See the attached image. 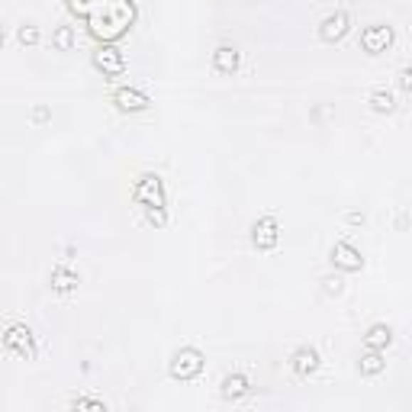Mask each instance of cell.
Returning a JSON list of instances; mask_svg holds the SVG:
<instances>
[{
  "mask_svg": "<svg viewBox=\"0 0 412 412\" xmlns=\"http://www.w3.org/2000/svg\"><path fill=\"white\" fill-rule=\"evenodd\" d=\"M113 103H116L120 113H142V110H149V97H145L142 90H135V88L113 90Z\"/></svg>",
  "mask_w": 412,
  "mask_h": 412,
  "instance_id": "cell-5",
  "label": "cell"
},
{
  "mask_svg": "<svg viewBox=\"0 0 412 412\" xmlns=\"http://www.w3.org/2000/svg\"><path fill=\"white\" fill-rule=\"evenodd\" d=\"M393 46V29L384 26V23H374V26L361 29V48L367 55H380Z\"/></svg>",
  "mask_w": 412,
  "mask_h": 412,
  "instance_id": "cell-3",
  "label": "cell"
},
{
  "mask_svg": "<svg viewBox=\"0 0 412 412\" xmlns=\"http://www.w3.org/2000/svg\"><path fill=\"white\" fill-rule=\"evenodd\" d=\"M16 39H20L23 46H36V42H39V29H36V26H20Z\"/></svg>",
  "mask_w": 412,
  "mask_h": 412,
  "instance_id": "cell-18",
  "label": "cell"
},
{
  "mask_svg": "<svg viewBox=\"0 0 412 412\" xmlns=\"http://www.w3.org/2000/svg\"><path fill=\"white\" fill-rule=\"evenodd\" d=\"M132 200L145 210H164V184L158 174H142L132 184Z\"/></svg>",
  "mask_w": 412,
  "mask_h": 412,
  "instance_id": "cell-1",
  "label": "cell"
},
{
  "mask_svg": "<svg viewBox=\"0 0 412 412\" xmlns=\"http://www.w3.org/2000/svg\"><path fill=\"white\" fill-rule=\"evenodd\" d=\"M390 342H393V329H390V325H374V329L364 335V345L374 348V352H384Z\"/></svg>",
  "mask_w": 412,
  "mask_h": 412,
  "instance_id": "cell-14",
  "label": "cell"
},
{
  "mask_svg": "<svg viewBox=\"0 0 412 412\" xmlns=\"http://www.w3.org/2000/svg\"><path fill=\"white\" fill-rule=\"evenodd\" d=\"M52 42H55V46L61 48V52H68V48L75 46V26H68V23H61V26L55 29Z\"/></svg>",
  "mask_w": 412,
  "mask_h": 412,
  "instance_id": "cell-17",
  "label": "cell"
},
{
  "mask_svg": "<svg viewBox=\"0 0 412 412\" xmlns=\"http://www.w3.org/2000/svg\"><path fill=\"white\" fill-rule=\"evenodd\" d=\"M348 26H352V16L345 14V10H338V14H329L322 20V26H319V36H322L325 42H338L342 36L348 33Z\"/></svg>",
  "mask_w": 412,
  "mask_h": 412,
  "instance_id": "cell-8",
  "label": "cell"
},
{
  "mask_svg": "<svg viewBox=\"0 0 412 412\" xmlns=\"http://www.w3.org/2000/svg\"><path fill=\"white\" fill-rule=\"evenodd\" d=\"M171 377L174 380H194V377H200V371H203V354L196 352V348H181V352L171 358Z\"/></svg>",
  "mask_w": 412,
  "mask_h": 412,
  "instance_id": "cell-2",
  "label": "cell"
},
{
  "mask_svg": "<svg viewBox=\"0 0 412 412\" xmlns=\"http://www.w3.org/2000/svg\"><path fill=\"white\" fill-rule=\"evenodd\" d=\"M371 107L377 110V113H393V110H396V100H393L390 90H374V94H371Z\"/></svg>",
  "mask_w": 412,
  "mask_h": 412,
  "instance_id": "cell-16",
  "label": "cell"
},
{
  "mask_svg": "<svg viewBox=\"0 0 412 412\" xmlns=\"http://www.w3.org/2000/svg\"><path fill=\"white\" fill-rule=\"evenodd\" d=\"M94 65L100 68L103 75H122L126 71V58H122V52L120 48H113V46H100L94 52Z\"/></svg>",
  "mask_w": 412,
  "mask_h": 412,
  "instance_id": "cell-7",
  "label": "cell"
},
{
  "mask_svg": "<svg viewBox=\"0 0 412 412\" xmlns=\"http://www.w3.org/2000/svg\"><path fill=\"white\" fill-rule=\"evenodd\" d=\"M278 238H280V226H278V219L274 216H264V219H258L255 223V229H251V242L258 245V248H274L278 245Z\"/></svg>",
  "mask_w": 412,
  "mask_h": 412,
  "instance_id": "cell-6",
  "label": "cell"
},
{
  "mask_svg": "<svg viewBox=\"0 0 412 412\" xmlns=\"http://www.w3.org/2000/svg\"><path fill=\"white\" fill-rule=\"evenodd\" d=\"M248 390L251 386H248V377H245V374H229V377L223 380V396L226 399H242Z\"/></svg>",
  "mask_w": 412,
  "mask_h": 412,
  "instance_id": "cell-13",
  "label": "cell"
},
{
  "mask_svg": "<svg viewBox=\"0 0 412 412\" xmlns=\"http://www.w3.org/2000/svg\"><path fill=\"white\" fill-rule=\"evenodd\" d=\"M71 406H75V409H107V403H103V399H88V396L71 399Z\"/></svg>",
  "mask_w": 412,
  "mask_h": 412,
  "instance_id": "cell-19",
  "label": "cell"
},
{
  "mask_svg": "<svg viewBox=\"0 0 412 412\" xmlns=\"http://www.w3.org/2000/svg\"><path fill=\"white\" fill-rule=\"evenodd\" d=\"M0 46H4V26H0Z\"/></svg>",
  "mask_w": 412,
  "mask_h": 412,
  "instance_id": "cell-22",
  "label": "cell"
},
{
  "mask_svg": "<svg viewBox=\"0 0 412 412\" xmlns=\"http://www.w3.org/2000/svg\"><path fill=\"white\" fill-rule=\"evenodd\" d=\"M399 88L409 90V68H403V75H399Z\"/></svg>",
  "mask_w": 412,
  "mask_h": 412,
  "instance_id": "cell-21",
  "label": "cell"
},
{
  "mask_svg": "<svg viewBox=\"0 0 412 412\" xmlns=\"http://www.w3.org/2000/svg\"><path fill=\"white\" fill-rule=\"evenodd\" d=\"M4 345H7L10 352L23 354V358H33V354H36L33 332H29L26 325H10V329H7V335H4Z\"/></svg>",
  "mask_w": 412,
  "mask_h": 412,
  "instance_id": "cell-4",
  "label": "cell"
},
{
  "mask_svg": "<svg viewBox=\"0 0 412 412\" xmlns=\"http://www.w3.org/2000/svg\"><path fill=\"white\" fill-rule=\"evenodd\" d=\"M332 261L342 270H361V251L348 242H338L335 248H332Z\"/></svg>",
  "mask_w": 412,
  "mask_h": 412,
  "instance_id": "cell-10",
  "label": "cell"
},
{
  "mask_svg": "<svg viewBox=\"0 0 412 412\" xmlns=\"http://www.w3.org/2000/svg\"><path fill=\"white\" fill-rule=\"evenodd\" d=\"M238 48L236 46H219L216 52H213V68H216L219 75H232V71H238Z\"/></svg>",
  "mask_w": 412,
  "mask_h": 412,
  "instance_id": "cell-11",
  "label": "cell"
},
{
  "mask_svg": "<svg viewBox=\"0 0 412 412\" xmlns=\"http://www.w3.org/2000/svg\"><path fill=\"white\" fill-rule=\"evenodd\" d=\"M386 367V361L380 358V352H374V348H367V354L361 358V374H367V377H374V374H380Z\"/></svg>",
  "mask_w": 412,
  "mask_h": 412,
  "instance_id": "cell-15",
  "label": "cell"
},
{
  "mask_svg": "<svg viewBox=\"0 0 412 412\" xmlns=\"http://www.w3.org/2000/svg\"><path fill=\"white\" fill-rule=\"evenodd\" d=\"M290 367H293L297 377H310V374L319 371V352H316V348H310V345L297 348V352L290 354Z\"/></svg>",
  "mask_w": 412,
  "mask_h": 412,
  "instance_id": "cell-9",
  "label": "cell"
},
{
  "mask_svg": "<svg viewBox=\"0 0 412 412\" xmlns=\"http://www.w3.org/2000/svg\"><path fill=\"white\" fill-rule=\"evenodd\" d=\"M78 270H71L68 264H58V268L52 270V290L55 293H71L78 287Z\"/></svg>",
  "mask_w": 412,
  "mask_h": 412,
  "instance_id": "cell-12",
  "label": "cell"
},
{
  "mask_svg": "<svg viewBox=\"0 0 412 412\" xmlns=\"http://www.w3.org/2000/svg\"><path fill=\"white\" fill-rule=\"evenodd\" d=\"M149 223L164 226V223H168V213H164V210H149Z\"/></svg>",
  "mask_w": 412,
  "mask_h": 412,
  "instance_id": "cell-20",
  "label": "cell"
}]
</instances>
